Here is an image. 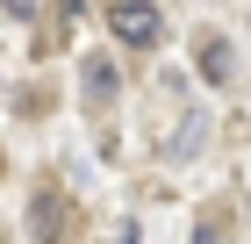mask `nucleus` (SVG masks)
Instances as JSON below:
<instances>
[{"mask_svg": "<svg viewBox=\"0 0 251 244\" xmlns=\"http://www.w3.org/2000/svg\"><path fill=\"white\" fill-rule=\"evenodd\" d=\"M108 29H115V43H136V51H151V43L165 36V15H158L151 0H108Z\"/></svg>", "mask_w": 251, "mask_h": 244, "instance_id": "1", "label": "nucleus"}, {"mask_svg": "<svg viewBox=\"0 0 251 244\" xmlns=\"http://www.w3.org/2000/svg\"><path fill=\"white\" fill-rule=\"evenodd\" d=\"M65 230H72L65 194H36V208H29V237H36V244H65Z\"/></svg>", "mask_w": 251, "mask_h": 244, "instance_id": "2", "label": "nucleus"}, {"mask_svg": "<svg viewBox=\"0 0 251 244\" xmlns=\"http://www.w3.org/2000/svg\"><path fill=\"white\" fill-rule=\"evenodd\" d=\"M237 72V57H230V43L223 36H201V79H208V86H223V79Z\"/></svg>", "mask_w": 251, "mask_h": 244, "instance_id": "3", "label": "nucleus"}, {"mask_svg": "<svg viewBox=\"0 0 251 244\" xmlns=\"http://www.w3.org/2000/svg\"><path fill=\"white\" fill-rule=\"evenodd\" d=\"M79 79H86V94H94V101L115 94V65H108V57H86V65H79Z\"/></svg>", "mask_w": 251, "mask_h": 244, "instance_id": "4", "label": "nucleus"}, {"mask_svg": "<svg viewBox=\"0 0 251 244\" xmlns=\"http://www.w3.org/2000/svg\"><path fill=\"white\" fill-rule=\"evenodd\" d=\"M0 7H7V15H22V22L36 15V0H0Z\"/></svg>", "mask_w": 251, "mask_h": 244, "instance_id": "5", "label": "nucleus"}, {"mask_svg": "<svg viewBox=\"0 0 251 244\" xmlns=\"http://www.w3.org/2000/svg\"><path fill=\"white\" fill-rule=\"evenodd\" d=\"M187 244H223V237H215V230H194V237H187Z\"/></svg>", "mask_w": 251, "mask_h": 244, "instance_id": "6", "label": "nucleus"}, {"mask_svg": "<svg viewBox=\"0 0 251 244\" xmlns=\"http://www.w3.org/2000/svg\"><path fill=\"white\" fill-rule=\"evenodd\" d=\"M115 244H136V223H129V230H122V237H115Z\"/></svg>", "mask_w": 251, "mask_h": 244, "instance_id": "7", "label": "nucleus"}]
</instances>
